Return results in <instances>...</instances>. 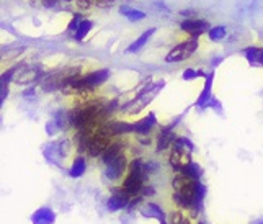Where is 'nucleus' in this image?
<instances>
[{
	"label": "nucleus",
	"mask_w": 263,
	"mask_h": 224,
	"mask_svg": "<svg viewBox=\"0 0 263 224\" xmlns=\"http://www.w3.org/2000/svg\"><path fill=\"white\" fill-rule=\"evenodd\" d=\"M174 203L180 210H192L195 214L201 208V203L204 198V186L199 180H193V178L186 177L185 174H178L174 182Z\"/></svg>",
	"instance_id": "1"
},
{
	"label": "nucleus",
	"mask_w": 263,
	"mask_h": 224,
	"mask_svg": "<svg viewBox=\"0 0 263 224\" xmlns=\"http://www.w3.org/2000/svg\"><path fill=\"white\" fill-rule=\"evenodd\" d=\"M144 182H146V167L142 165L141 160H133L123 178L121 190L129 198H138V195L144 190Z\"/></svg>",
	"instance_id": "2"
},
{
	"label": "nucleus",
	"mask_w": 263,
	"mask_h": 224,
	"mask_svg": "<svg viewBox=\"0 0 263 224\" xmlns=\"http://www.w3.org/2000/svg\"><path fill=\"white\" fill-rule=\"evenodd\" d=\"M199 46V43H198V38H188L186 41L183 43H180L177 44V46H174L170 51H168V54L165 56V61L167 62H178V61H185L188 58H192L196 49Z\"/></svg>",
	"instance_id": "3"
},
{
	"label": "nucleus",
	"mask_w": 263,
	"mask_h": 224,
	"mask_svg": "<svg viewBox=\"0 0 263 224\" xmlns=\"http://www.w3.org/2000/svg\"><path fill=\"white\" fill-rule=\"evenodd\" d=\"M105 175L108 180H120V178L124 177V174L128 172L129 169V164H128V159H126V152H123V154H120L118 157L111 159L110 162L105 164Z\"/></svg>",
	"instance_id": "4"
},
{
	"label": "nucleus",
	"mask_w": 263,
	"mask_h": 224,
	"mask_svg": "<svg viewBox=\"0 0 263 224\" xmlns=\"http://www.w3.org/2000/svg\"><path fill=\"white\" fill-rule=\"evenodd\" d=\"M129 204V196L126 195L121 188H118V190L113 192V195L108 198L106 201V208L110 210V211H120V210H124L126 206Z\"/></svg>",
	"instance_id": "5"
},
{
	"label": "nucleus",
	"mask_w": 263,
	"mask_h": 224,
	"mask_svg": "<svg viewBox=\"0 0 263 224\" xmlns=\"http://www.w3.org/2000/svg\"><path fill=\"white\" fill-rule=\"evenodd\" d=\"M181 30L186 34H190L192 38H198L208 31V23L203 20H185L181 23Z\"/></svg>",
	"instance_id": "6"
},
{
	"label": "nucleus",
	"mask_w": 263,
	"mask_h": 224,
	"mask_svg": "<svg viewBox=\"0 0 263 224\" xmlns=\"http://www.w3.org/2000/svg\"><path fill=\"white\" fill-rule=\"evenodd\" d=\"M31 222L33 224H54L56 222V213L51 208H48V206H44V208L36 210L31 214Z\"/></svg>",
	"instance_id": "7"
},
{
	"label": "nucleus",
	"mask_w": 263,
	"mask_h": 224,
	"mask_svg": "<svg viewBox=\"0 0 263 224\" xmlns=\"http://www.w3.org/2000/svg\"><path fill=\"white\" fill-rule=\"evenodd\" d=\"M141 214H142L144 218L157 219L159 222H162V221H165V219H167L164 210H162L160 206L156 204V203H147L146 206H144V208H141Z\"/></svg>",
	"instance_id": "8"
},
{
	"label": "nucleus",
	"mask_w": 263,
	"mask_h": 224,
	"mask_svg": "<svg viewBox=\"0 0 263 224\" xmlns=\"http://www.w3.org/2000/svg\"><path fill=\"white\" fill-rule=\"evenodd\" d=\"M156 123H157L156 116H154V113H151V115L144 116L142 120H139L138 123H136L133 126V131H136L138 134H149L152 131V128L156 126Z\"/></svg>",
	"instance_id": "9"
},
{
	"label": "nucleus",
	"mask_w": 263,
	"mask_h": 224,
	"mask_svg": "<svg viewBox=\"0 0 263 224\" xmlns=\"http://www.w3.org/2000/svg\"><path fill=\"white\" fill-rule=\"evenodd\" d=\"M177 139V136L174 134L170 128H165L162 129L160 134H159V139H157V151H162V149H167L170 144H174Z\"/></svg>",
	"instance_id": "10"
},
{
	"label": "nucleus",
	"mask_w": 263,
	"mask_h": 224,
	"mask_svg": "<svg viewBox=\"0 0 263 224\" xmlns=\"http://www.w3.org/2000/svg\"><path fill=\"white\" fill-rule=\"evenodd\" d=\"M246 58L252 66H263V48H247Z\"/></svg>",
	"instance_id": "11"
},
{
	"label": "nucleus",
	"mask_w": 263,
	"mask_h": 224,
	"mask_svg": "<svg viewBox=\"0 0 263 224\" xmlns=\"http://www.w3.org/2000/svg\"><path fill=\"white\" fill-rule=\"evenodd\" d=\"M85 167H87V164H85L84 156H77L76 160H74V162H72V165H70V170H69L70 177H74V178L82 177V175L85 174Z\"/></svg>",
	"instance_id": "12"
},
{
	"label": "nucleus",
	"mask_w": 263,
	"mask_h": 224,
	"mask_svg": "<svg viewBox=\"0 0 263 224\" xmlns=\"http://www.w3.org/2000/svg\"><path fill=\"white\" fill-rule=\"evenodd\" d=\"M152 34H154V28L147 30L146 33H142L141 36H139L138 40H136V41L131 44V46L128 48V52H138L139 49H142V48H144V44L147 43V40L152 36Z\"/></svg>",
	"instance_id": "13"
},
{
	"label": "nucleus",
	"mask_w": 263,
	"mask_h": 224,
	"mask_svg": "<svg viewBox=\"0 0 263 224\" xmlns=\"http://www.w3.org/2000/svg\"><path fill=\"white\" fill-rule=\"evenodd\" d=\"M181 174H185L186 177L193 178V180H199V178H201V174H203V169L195 162H190L183 170H181Z\"/></svg>",
	"instance_id": "14"
},
{
	"label": "nucleus",
	"mask_w": 263,
	"mask_h": 224,
	"mask_svg": "<svg viewBox=\"0 0 263 224\" xmlns=\"http://www.w3.org/2000/svg\"><path fill=\"white\" fill-rule=\"evenodd\" d=\"M121 13L124 16H128L131 22H138V20H142L146 13L141 12V10H134V8H129V7H121Z\"/></svg>",
	"instance_id": "15"
},
{
	"label": "nucleus",
	"mask_w": 263,
	"mask_h": 224,
	"mask_svg": "<svg viewBox=\"0 0 263 224\" xmlns=\"http://www.w3.org/2000/svg\"><path fill=\"white\" fill-rule=\"evenodd\" d=\"M90 30H92V23H90L88 20L80 22V23H79V30L76 31V38H77L79 41H80V40H84Z\"/></svg>",
	"instance_id": "16"
},
{
	"label": "nucleus",
	"mask_w": 263,
	"mask_h": 224,
	"mask_svg": "<svg viewBox=\"0 0 263 224\" xmlns=\"http://www.w3.org/2000/svg\"><path fill=\"white\" fill-rule=\"evenodd\" d=\"M226 33H228L226 26H214V28H211L210 31H208V34H210V38L213 41H219V40L226 38Z\"/></svg>",
	"instance_id": "17"
},
{
	"label": "nucleus",
	"mask_w": 263,
	"mask_h": 224,
	"mask_svg": "<svg viewBox=\"0 0 263 224\" xmlns=\"http://www.w3.org/2000/svg\"><path fill=\"white\" fill-rule=\"evenodd\" d=\"M211 85H213V74H210V76H208V79H206L204 92L201 94V97H199V100H198L199 105H203L208 100V98H210V95H211Z\"/></svg>",
	"instance_id": "18"
},
{
	"label": "nucleus",
	"mask_w": 263,
	"mask_h": 224,
	"mask_svg": "<svg viewBox=\"0 0 263 224\" xmlns=\"http://www.w3.org/2000/svg\"><path fill=\"white\" fill-rule=\"evenodd\" d=\"M185 218L186 216H183V213L181 211H174L170 214V224H181Z\"/></svg>",
	"instance_id": "19"
},
{
	"label": "nucleus",
	"mask_w": 263,
	"mask_h": 224,
	"mask_svg": "<svg viewBox=\"0 0 263 224\" xmlns=\"http://www.w3.org/2000/svg\"><path fill=\"white\" fill-rule=\"evenodd\" d=\"M195 76H196V72H193V70H186V72L183 74V77L188 80V79H195Z\"/></svg>",
	"instance_id": "20"
},
{
	"label": "nucleus",
	"mask_w": 263,
	"mask_h": 224,
	"mask_svg": "<svg viewBox=\"0 0 263 224\" xmlns=\"http://www.w3.org/2000/svg\"><path fill=\"white\" fill-rule=\"evenodd\" d=\"M160 224H170V222H168V221H167V219H165V221H162V222H160Z\"/></svg>",
	"instance_id": "21"
},
{
	"label": "nucleus",
	"mask_w": 263,
	"mask_h": 224,
	"mask_svg": "<svg viewBox=\"0 0 263 224\" xmlns=\"http://www.w3.org/2000/svg\"><path fill=\"white\" fill-rule=\"evenodd\" d=\"M255 224H263V219H260V221H257Z\"/></svg>",
	"instance_id": "22"
},
{
	"label": "nucleus",
	"mask_w": 263,
	"mask_h": 224,
	"mask_svg": "<svg viewBox=\"0 0 263 224\" xmlns=\"http://www.w3.org/2000/svg\"><path fill=\"white\" fill-rule=\"evenodd\" d=\"M198 224H204V222H203V221H199V222H198Z\"/></svg>",
	"instance_id": "23"
}]
</instances>
